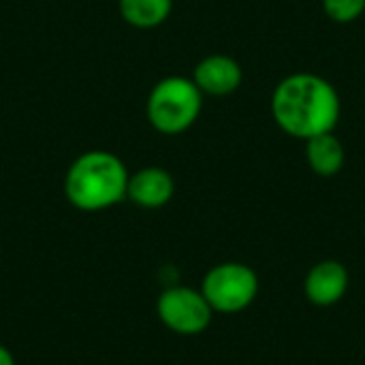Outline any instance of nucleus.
<instances>
[{
	"mask_svg": "<svg viewBox=\"0 0 365 365\" xmlns=\"http://www.w3.org/2000/svg\"><path fill=\"white\" fill-rule=\"evenodd\" d=\"M128 171L124 163L103 150L81 154L68 169L64 192L68 201L83 212H98L126 197Z\"/></svg>",
	"mask_w": 365,
	"mask_h": 365,
	"instance_id": "2",
	"label": "nucleus"
},
{
	"mask_svg": "<svg viewBox=\"0 0 365 365\" xmlns=\"http://www.w3.org/2000/svg\"><path fill=\"white\" fill-rule=\"evenodd\" d=\"M244 79L242 66L237 60L225 53H214L203 58L192 75V81L201 90V94H212V96H227L240 88Z\"/></svg>",
	"mask_w": 365,
	"mask_h": 365,
	"instance_id": "6",
	"label": "nucleus"
},
{
	"mask_svg": "<svg viewBox=\"0 0 365 365\" xmlns=\"http://www.w3.org/2000/svg\"><path fill=\"white\" fill-rule=\"evenodd\" d=\"M0 365H15L13 355H11L4 346H0Z\"/></svg>",
	"mask_w": 365,
	"mask_h": 365,
	"instance_id": "12",
	"label": "nucleus"
},
{
	"mask_svg": "<svg viewBox=\"0 0 365 365\" xmlns=\"http://www.w3.org/2000/svg\"><path fill=\"white\" fill-rule=\"evenodd\" d=\"M156 310L160 321L171 331L182 336H195L207 329L214 312L203 293H197L186 287H169L158 297Z\"/></svg>",
	"mask_w": 365,
	"mask_h": 365,
	"instance_id": "5",
	"label": "nucleus"
},
{
	"mask_svg": "<svg viewBox=\"0 0 365 365\" xmlns=\"http://www.w3.org/2000/svg\"><path fill=\"white\" fill-rule=\"evenodd\" d=\"M323 9L329 19L338 24H351L364 15L365 0H323Z\"/></svg>",
	"mask_w": 365,
	"mask_h": 365,
	"instance_id": "11",
	"label": "nucleus"
},
{
	"mask_svg": "<svg viewBox=\"0 0 365 365\" xmlns=\"http://www.w3.org/2000/svg\"><path fill=\"white\" fill-rule=\"evenodd\" d=\"M201 105L203 94L192 79L165 77L152 88L145 109L148 120L156 130L165 135H175L197 122Z\"/></svg>",
	"mask_w": 365,
	"mask_h": 365,
	"instance_id": "3",
	"label": "nucleus"
},
{
	"mask_svg": "<svg viewBox=\"0 0 365 365\" xmlns=\"http://www.w3.org/2000/svg\"><path fill=\"white\" fill-rule=\"evenodd\" d=\"M175 192V182L171 173L160 167H145L135 175H128L126 197H130L137 205L156 210L171 201Z\"/></svg>",
	"mask_w": 365,
	"mask_h": 365,
	"instance_id": "8",
	"label": "nucleus"
},
{
	"mask_svg": "<svg viewBox=\"0 0 365 365\" xmlns=\"http://www.w3.org/2000/svg\"><path fill=\"white\" fill-rule=\"evenodd\" d=\"M306 158H308L310 169L317 175L331 178V175L340 173V169L344 167L346 154H344V145L331 130V133L310 137L306 141Z\"/></svg>",
	"mask_w": 365,
	"mask_h": 365,
	"instance_id": "9",
	"label": "nucleus"
},
{
	"mask_svg": "<svg viewBox=\"0 0 365 365\" xmlns=\"http://www.w3.org/2000/svg\"><path fill=\"white\" fill-rule=\"evenodd\" d=\"M272 115L287 135L308 141L336 128L340 120V96L325 77L293 73L276 86Z\"/></svg>",
	"mask_w": 365,
	"mask_h": 365,
	"instance_id": "1",
	"label": "nucleus"
},
{
	"mask_svg": "<svg viewBox=\"0 0 365 365\" xmlns=\"http://www.w3.org/2000/svg\"><path fill=\"white\" fill-rule=\"evenodd\" d=\"M304 289L314 306H334L349 291V272L338 261H321L308 272Z\"/></svg>",
	"mask_w": 365,
	"mask_h": 365,
	"instance_id": "7",
	"label": "nucleus"
},
{
	"mask_svg": "<svg viewBox=\"0 0 365 365\" xmlns=\"http://www.w3.org/2000/svg\"><path fill=\"white\" fill-rule=\"evenodd\" d=\"M173 9V0H120L122 17L135 28H154L163 24Z\"/></svg>",
	"mask_w": 365,
	"mask_h": 365,
	"instance_id": "10",
	"label": "nucleus"
},
{
	"mask_svg": "<svg viewBox=\"0 0 365 365\" xmlns=\"http://www.w3.org/2000/svg\"><path fill=\"white\" fill-rule=\"evenodd\" d=\"M201 293L212 310L240 312L255 302L259 293V278L244 263H222L207 272Z\"/></svg>",
	"mask_w": 365,
	"mask_h": 365,
	"instance_id": "4",
	"label": "nucleus"
}]
</instances>
